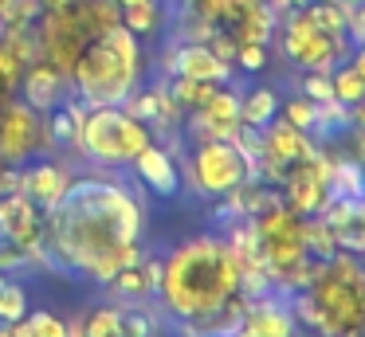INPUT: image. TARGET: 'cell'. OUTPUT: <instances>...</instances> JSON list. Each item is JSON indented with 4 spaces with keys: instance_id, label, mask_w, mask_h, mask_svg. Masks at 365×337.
<instances>
[{
    "instance_id": "1",
    "label": "cell",
    "mask_w": 365,
    "mask_h": 337,
    "mask_svg": "<svg viewBox=\"0 0 365 337\" xmlns=\"http://www.w3.org/2000/svg\"><path fill=\"white\" fill-rule=\"evenodd\" d=\"M142 204L122 180L83 172L71 177L63 200L43 212V251L91 282H110L142 251Z\"/></svg>"
},
{
    "instance_id": "26",
    "label": "cell",
    "mask_w": 365,
    "mask_h": 337,
    "mask_svg": "<svg viewBox=\"0 0 365 337\" xmlns=\"http://www.w3.org/2000/svg\"><path fill=\"white\" fill-rule=\"evenodd\" d=\"M330 86H334V102H341V106H354V102L365 98V78L346 59L330 71Z\"/></svg>"
},
{
    "instance_id": "18",
    "label": "cell",
    "mask_w": 365,
    "mask_h": 337,
    "mask_svg": "<svg viewBox=\"0 0 365 337\" xmlns=\"http://www.w3.org/2000/svg\"><path fill=\"white\" fill-rule=\"evenodd\" d=\"M263 149H267L271 157H279L283 165H294V161L314 153V138H310L307 130H299V125L283 122V118H271V122L263 125Z\"/></svg>"
},
{
    "instance_id": "32",
    "label": "cell",
    "mask_w": 365,
    "mask_h": 337,
    "mask_svg": "<svg viewBox=\"0 0 365 337\" xmlns=\"http://www.w3.org/2000/svg\"><path fill=\"white\" fill-rule=\"evenodd\" d=\"M232 67H240L244 75H259V71L267 67V43H240Z\"/></svg>"
},
{
    "instance_id": "2",
    "label": "cell",
    "mask_w": 365,
    "mask_h": 337,
    "mask_svg": "<svg viewBox=\"0 0 365 337\" xmlns=\"http://www.w3.org/2000/svg\"><path fill=\"white\" fill-rule=\"evenodd\" d=\"M240 294V263L224 235H192L161 259L158 306L173 321H192Z\"/></svg>"
},
{
    "instance_id": "28",
    "label": "cell",
    "mask_w": 365,
    "mask_h": 337,
    "mask_svg": "<svg viewBox=\"0 0 365 337\" xmlns=\"http://www.w3.org/2000/svg\"><path fill=\"white\" fill-rule=\"evenodd\" d=\"M28 313V294L16 279L0 274V321H20Z\"/></svg>"
},
{
    "instance_id": "30",
    "label": "cell",
    "mask_w": 365,
    "mask_h": 337,
    "mask_svg": "<svg viewBox=\"0 0 365 337\" xmlns=\"http://www.w3.org/2000/svg\"><path fill=\"white\" fill-rule=\"evenodd\" d=\"M28 266H36L32 255H28L20 243H12V239L0 235V274H4V279H16L20 271H28Z\"/></svg>"
},
{
    "instance_id": "15",
    "label": "cell",
    "mask_w": 365,
    "mask_h": 337,
    "mask_svg": "<svg viewBox=\"0 0 365 337\" xmlns=\"http://www.w3.org/2000/svg\"><path fill=\"white\" fill-rule=\"evenodd\" d=\"M169 71L181 78H205V83H228L232 78V67L200 39H181L169 51Z\"/></svg>"
},
{
    "instance_id": "41",
    "label": "cell",
    "mask_w": 365,
    "mask_h": 337,
    "mask_svg": "<svg viewBox=\"0 0 365 337\" xmlns=\"http://www.w3.org/2000/svg\"><path fill=\"white\" fill-rule=\"evenodd\" d=\"M361 200H365V192H361Z\"/></svg>"
},
{
    "instance_id": "16",
    "label": "cell",
    "mask_w": 365,
    "mask_h": 337,
    "mask_svg": "<svg viewBox=\"0 0 365 337\" xmlns=\"http://www.w3.org/2000/svg\"><path fill=\"white\" fill-rule=\"evenodd\" d=\"M130 165H134V177L142 180L150 192H158V196H177L181 192V169H177V157L169 153L165 145H158V138H153Z\"/></svg>"
},
{
    "instance_id": "6",
    "label": "cell",
    "mask_w": 365,
    "mask_h": 337,
    "mask_svg": "<svg viewBox=\"0 0 365 337\" xmlns=\"http://www.w3.org/2000/svg\"><path fill=\"white\" fill-rule=\"evenodd\" d=\"M153 141V130L122 106H87L79 125V153L91 165H130Z\"/></svg>"
},
{
    "instance_id": "9",
    "label": "cell",
    "mask_w": 365,
    "mask_h": 337,
    "mask_svg": "<svg viewBox=\"0 0 365 337\" xmlns=\"http://www.w3.org/2000/svg\"><path fill=\"white\" fill-rule=\"evenodd\" d=\"M36 43H40V59H48L56 71H63L71 78L75 59L91 43V31L83 28L79 12L71 4H63V8H51V12H40V20H36Z\"/></svg>"
},
{
    "instance_id": "21",
    "label": "cell",
    "mask_w": 365,
    "mask_h": 337,
    "mask_svg": "<svg viewBox=\"0 0 365 337\" xmlns=\"http://www.w3.org/2000/svg\"><path fill=\"white\" fill-rule=\"evenodd\" d=\"M161 20H165V0H145V4L122 8V28L134 31L138 39L158 36V31H161Z\"/></svg>"
},
{
    "instance_id": "35",
    "label": "cell",
    "mask_w": 365,
    "mask_h": 337,
    "mask_svg": "<svg viewBox=\"0 0 365 337\" xmlns=\"http://www.w3.org/2000/svg\"><path fill=\"white\" fill-rule=\"evenodd\" d=\"M346 63H349V67H354V71H357V75H361V78H365V47H354V51H349V55H346Z\"/></svg>"
},
{
    "instance_id": "33",
    "label": "cell",
    "mask_w": 365,
    "mask_h": 337,
    "mask_svg": "<svg viewBox=\"0 0 365 337\" xmlns=\"http://www.w3.org/2000/svg\"><path fill=\"white\" fill-rule=\"evenodd\" d=\"M346 31L357 47H365V0L354 8H346Z\"/></svg>"
},
{
    "instance_id": "19",
    "label": "cell",
    "mask_w": 365,
    "mask_h": 337,
    "mask_svg": "<svg viewBox=\"0 0 365 337\" xmlns=\"http://www.w3.org/2000/svg\"><path fill=\"white\" fill-rule=\"evenodd\" d=\"M83 102L79 98H63L48 110V138L56 145V153H79V125H83Z\"/></svg>"
},
{
    "instance_id": "38",
    "label": "cell",
    "mask_w": 365,
    "mask_h": 337,
    "mask_svg": "<svg viewBox=\"0 0 365 337\" xmlns=\"http://www.w3.org/2000/svg\"><path fill=\"white\" fill-rule=\"evenodd\" d=\"M0 337H12V321H0Z\"/></svg>"
},
{
    "instance_id": "17",
    "label": "cell",
    "mask_w": 365,
    "mask_h": 337,
    "mask_svg": "<svg viewBox=\"0 0 365 337\" xmlns=\"http://www.w3.org/2000/svg\"><path fill=\"white\" fill-rule=\"evenodd\" d=\"M158 282H161V259L142 255L138 263L122 266V271L114 274V279L106 282V286H114V290H118V298H122V302H145V298H153V294H158Z\"/></svg>"
},
{
    "instance_id": "37",
    "label": "cell",
    "mask_w": 365,
    "mask_h": 337,
    "mask_svg": "<svg viewBox=\"0 0 365 337\" xmlns=\"http://www.w3.org/2000/svg\"><path fill=\"white\" fill-rule=\"evenodd\" d=\"M63 4H71V0H40L43 12H51V8H63Z\"/></svg>"
},
{
    "instance_id": "36",
    "label": "cell",
    "mask_w": 365,
    "mask_h": 337,
    "mask_svg": "<svg viewBox=\"0 0 365 337\" xmlns=\"http://www.w3.org/2000/svg\"><path fill=\"white\" fill-rule=\"evenodd\" d=\"M346 110H349V125H365V98L354 102V106H346Z\"/></svg>"
},
{
    "instance_id": "14",
    "label": "cell",
    "mask_w": 365,
    "mask_h": 337,
    "mask_svg": "<svg viewBox=\"0 0 365 337\" xmlns=\"http://www.w3.org/2000/svg\"><path fill=\"white\" fill-rule=\"evenodd\" d=\"M16 94L28 102V106L40 110V114H48L56 102H63L67 94H71V78H67L63 71H56L48 59H32L24 67V75H20Z\"/></svg>"
},
{
    "instance_id": "11",
    "label": "cell",
    "mask_w": 365,
    "mask_h": 337,
    "mask_svg": "<svg viewBox=\"0 0 365 337\" xmlns=\"http://www.w3.org/2000/svg\"><path fill=\"white\" fill-rule=\"evenodd\" d=\"M0 235L12 239V243H20V247L32 255V263L51 266L48 251H43V212L36 208L20 188H12V192L0 196Z\"/></svg>"
},
{
    "instance_id": "3",
    "label": "cell",
    "mask_w": 365,
    "mask_h": 337,
    "mask_svg": "<svg viewBox=\"0 0 365 337\" xmlns=\"http://www.w3.org/2000/svg\"><path fill=\"white\" fill-rule=\"evenodd\" d=\"M138 83H142V43L122 24L91 39L71 67V90L83 106H122Z\"/></svg>"
},
{
    "instance_id": "24",
    "label": "cell",
    "mask_w": 365,
    "mask_h": 337,
    "mask_svg": "<svg viewBox=\"0 0 365 337\" xmlns=\"http://www.w3.org/2000/svg\"><path fill=\"white\" fill-rule=\"evenodd\" d=\"M177 4H181V12L192 16V20L212 24V28H224V24L236 16L240 0H177Z\"/></svg>"
},
{
    "instance_id": "13",
    "label": "cell",
    "mask_w": 365,
    "mask_h": 337,
    "mask_svg": "<svg viewBox=\"0 0 365 337\" xmlns=\"http://www.w3.org/2000/svg\"><path fill=\"white\" fill-rule=\"evenodd\" d=\"M71 177L75 172L67 169L63 161H56V157H36V161H28L24 169H20V192H24L40 212H51L63 200Z\"/></svg>"
},
{
    "instance_id": "27",
    "label": "cell",
    "mask_w": 365,
    "mask_h": 337,
    "mask_svg": "<svg viewBox=\"0 0 365 337\" xmlns=\"http://www.w3.org/2000/svg\"><path fill=\"white\" fill-rule=\"evenodd\" d=\"M279 118L310 133V130H314V122H318V102H310L307 94H291V98H279Z\"/></svg>"
},
{
    "instance_id": "29",
    "label": "cell",
    "mask_w": 365,
    "mask_h": 337,
    "mask_svg": "<svg viewBox=\"0 0 365 337\" xmlns=\"http://www.w3.org/2000/svg\"><path fill=\"white\" fill-rule=\"evenodd\" d=\"M24 326H28V337H67V321L51 310H28Z\"/></svg>"
},
{
    "instance_id": "7",
    "label": "cell",
    "mask_w": 365,
    "mask_h": 337,
    "mask_svg": "<svg viewBox=\"0 0 365 337\" xmlns=\"http://www.w3.org/2000/svg\"><path fill=\"white\" fill-rule=\"evenodd\" d=\"M185 172H189V185L200 196L220 200V196H228L232 188H240L252 177V165H247V157L236 149L232 138H212V141H192L189 145Z\"/></svg>"
},
{
    "instance_id": "10",
    "label": "cell",
    "mask_w": 365,
    "mask_h": 337,
    "mask_svg": "<svg viewBox=\"0 0 365 337\" xmlns=\"http://www.w3.org/2000/svg\"><path fill=\"white\" fill-rule=\"evenodd\" d=\"M240 125V90L232 83H220L216 94L197 110H185L181 118V138L189 141H212V138H232V130Z\"/></svg>"
},
{
    "instance_id": "34",
    "label": "cell",
    "mask_w": 365,
    "mask_h": 337,
    "mask_svg": "<svg viewBox=\"0 0 365 337\" xmlns=\"http://www.w3.org/2000/svg\"><path fill=\"white\" fill-rule=\"evenodd\" d=\"M346 153L354 157L357 165H365V125H349V133H346Z\"/></svg>"
},
{
    "instance_id": "5",
    "label": "cell",
    "mask_w": 365,
    "mask_h": 337,
    "mask_svg": "<svg viewBox=\"0 0 365 337\" xmlns=\"http://www.w3.org/2000/svg\"><path fill=\"white\" fill-rule=\"evenodd\" d=\"M255 247L267 266V274L275 279L279 290H302L314 274V266L322 259H310L307 251V219L294 216L283 200L263 208L259 216H252Z\"/></svg>"
},
{
    "instance_id": "39",
    "label": "cell",
    "mask_w": 365,
    "mask_h": 337,
    "mask_svg": "<svg viewBox=\"0 0 365 337\" xmlns=\"http://www.w3.org/2000/svg\"><path fill=\"white\" fill-rule=\"evenodd\" d=\"M118 8H134V4H145V0H114Z\"/></svg>"
},
{
    "instance_id": "23",
    "label": "cell",
    "mask_w": 365,
    "mask_h": 337,
    "mask_svg": "<svg viewBox=\"0 0 365 337\" xmlns=\"http://www.w3.org/2000/svg\"><path fill=\"white\" fill-rule=\"evenodd\" d=\"M83 337H122V306L98 302L87 318H79Z\"/></svg>"
},
{
    "instance_id": "20",
    "label": "cell",
    "mask_w": 365,
    "mask_h": 337,
    "mask_svg": "<svg viewBox=\"0 0 365 337\" xmlns=\"http://www.w3.org/2000/svg\"><path fill=\"white\" fill-rule=\"evenodd\" d=\"M271 118H279V94L271 86H247V90H240V122L263 130Z\"/></svg>"
},
{
    "instance_id": "31",
    "label": "cell",
    "mask_w": 365,
    "mask_h": 337,
    "mask_svg": "<svg viewBox=\"0 0 365 337\" xmlns=\"http://www.w3.org/2000/svg\"><path fill=\"white\" fill-rule=\"evenodd\" d=\"M299 94H307L310 102H318V106H326V102H334V86H330V71H307L299 83Z\"/></svg>"
},
{
    "instance_id": "22",
    "label": "cell",
    "mask_w": 365,
    "mask_h": 337,
    "mask_svg": "<svg viewBox=\"0 0 365 337\" xmlns=\"http://www.w3.org/2000/svg\"><path fill=\"white\" fill-rule=\"evenodd\" d=\"M118 306H122V337H161L165 333L158 310H150L145 302H118Z\"/></svg>"
},
{
    "instance_id": "40",
    "label": "cell",
    "mask_w": 365,
    "mask_h": 337,
    "mask_svg": "<svg viewBox=\"0 0 365 337\" xmlns=\"http://www.w3.org/2000/svg\"><path fill=\"white\" fill-rule=\"evenodd\" d=\"M4 8H9V0H0V16H4Z\"/></svg>"
},
{
    "instance_id": "12",
    "label": "cell",
    "mask_w": 365,
    "mask_h": 337,
    "mask_svg": "<svg viewBox=\"0 0 365 337\" xmlns=\"http://www.w3.org/2000/svg\"><path fill=\"white\" fill-rule=\"evenodd\" d=\"M294 333H299V321L291 313V294L271 290V294L247 298L236 337H294Z\"/></svg>"
},
{
    "instance_id": "25",
    "label": "cell",
    "mask_w": 365,
    "mask_h": 337,
    "mask_svg": "<svg viewBox=\"0 0 365 337\" xmlns=\"http://www.w3.org/2000/svg\"><path fill=\"white\" fill-rule=\"evenodd\" d=\"M216 86H220V83H205V78H181V75H173L169 94H173V102H177L181 110H197V106H205V102L216 94Z\"/></svg>"
},
{
    "instance_id": "8",
    "label": "cell",
    "mask_w": 365,
    "mask_h": 337,
    "mask_svg": "<svg viewBox=\"0 0 365 337\" xmlns=\"http://www.w3.org/2000/svg\"><path fill=\"white\" fill-rule=\"evenodd\" d=\"M36 157H56V145L48 138V118L36 106H28L20 94H12L0 106V161L24 169Z\"/></svg>"
},
{
    "instance_id": "4",
    "label": "cell",
    "mask_w": 365,
    "mask_h": 337,
    "mask_svg": "<svg viewBox=\"0 0 365 337\" xmlns=\"http://www.w3.org/2000/svg\"><path fill=\"white\" fill-rule=\"evenodd\" d=\"M302 290L318 313V337H365V255L338 247Z\"/></svg>"
}]
</instances>
